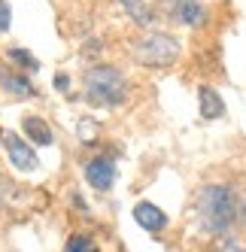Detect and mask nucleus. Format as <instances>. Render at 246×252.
<instances>
[{
    "label": "nucleus",
    "instance_id": "1",
    "mask_svg": "<svg viewBox=\"0 0 246 252\" xmlns=\"http://www.w3.org/2000/svg\"><path fill=\"white\" fill-rule=\"evenodd\" d=\"M198 216L207 234H225L237 219V204H234V191L222 186V183H210L198 191Z\"/></svg>",
    "mask_w": 246,
    "mask_h": 252
},
{
    "label": "nucleus",
    "instance_id": "2",
    "mask_svg": "<svg viewBox=\"0 0 246 252\" xmlns=\"http://www.w3.org/2000/svg\"><path fill=\"white\" fill-rule=\"evenodd\" d=\"M85 94L94 103H103V106H119L122 100L128 97V82L122 76L119 67H92L85 73Z\"/></svg>",
    "mask_w": 246,
    "mask_h": 252
},
{
    "label": "nucleus",
    "instance_id": "3",
    "mask_svg": "<svg viewBox=\"0 0 246 252\" xmlns=\"http://www.w3.org/2000/svg\"><path fill=\"white\" fill-rule=\"evenodd\" d=\"M134 58L146 67H170L180 58V40L170 37V33H146L134 43Z\"/></svg>",
    "mask_w": 246,
    "mask_h": 252
},
{
    "label": "nucleus",
    "instance_id": "4",
    "mask_svg": "<svg viewBox=\"0 0 246 252\" xmlns=\"http://www.w3.org/2000/svg\"><path fill=\"white\" fill-rule=\"evenodd\" d=\"M0 137H3L6 155H9V161H12V167H15V170L31 173V170H37V167H40V158H37V152L31 149V143H25L19 134H12V131H3Z\"/></svg>",
    "mask_w": 246,
    "mask_h": 252
},
{
    "label": "nucleus",
    "instance_id": "5",
    "mask_svg": "<svg viewBox=\"0 0 246 252\" xmlns=\"http://www.w3.org/2000/svg\"><path fill=\"white\" fill-rule=\"evenodd\" d=\"M85 179H89L92 189H97V191H110L113 183H116V164H113V158H107V155L92 158L89 164H85Z\"/></svg>",
    "mask_w": 246,
    "mask_h": 252
},
{
    "label": "nucleus",
    "instance_id": "6",
    "mask_svg": "<svg viewBox=\"0 0 246 252\" xmlns=\"http://www.w3.org/2000/svg\"><path fill=\"white\" fill-rule=\"evenodd\" d=\"M134 222L143 228V231H164L167 228V213L158 207V204H149V201H140L137 207H134Z\"/></svg>",
    "mask_w": 246,
    "mask_h": 252
},
{
    "label": "nucleus",
    "instance_id": "7",
    "mask_svg": "<svg viewBox=\"0 0 246 252\" xmlns=\"http://www.w3.org/2000/svg\"><path fill=\"white\" fill-rule=\"evenodd\" d=\"M173 19H177L180 25L198 28V25H204L207 12L201 6V0H173Z\"/></svg>",
    "mask_w": 246,
    "mask_h": 252
},
{
    "label": "nucleus",
    "instance_id": "8",
    "mask_svg": "<svg viewBox=\"0 0 246 252\" xmlns=\"http://www.w3.org/2000/svg\"><path fill=\"white\" fill-rule=\"evenodd\" d=\"M198 103H201V119H207V122L225 116V100L219 97L216 88H210V85L198 88Z\"/></svg>",
    "mask_w": 246,
    "mask_h": 252
},
{
    "label": "nucleus",
    "instance_id": "9",
    "mask_svg": "<svg viewBox=\"0 0 246 252\" xmlns=\"http://www.w3.org/2000/svg\"><path fill=\"white\" fill-rule=\"evenodd\" d=\"M0 85H3L6 94H12V97H33V94H37V88L31 85L28 76L9 73V70H0Z\"/></svg>",
    "mask_w": 246,
    "mask_h": 252
},
{
    "label": "nucleus",
    "instance_id": "10",
    "mask_svg": "<svg viewBox=\"0 0 246 252\" xmlns=\"http://www.w3.org/2000/svg\"><path fill=\"white\" fill-rule=\"evenodd\" d=\"M22 128L31 137V143H37V146H52V140H55L52 137V128L46 125V119H40V116H25Z\"/></svg>",
    "mask_w": 246,
    "mask_h": 252
},
{
    "label": "nucleus",
    "instance_id": "11",
    "mask_svg": "<svg viewBox=\"0 0 246 252\" xmlns=\"http://www.w3.org/2000/svg\"><path fill=\"white\" fill-rule=\"evenodd\" d=\"M122 6L128 9V15L137 22V25H152V9L146 6V0H122Z\"/></svg>",
    "mask_w": 246,
    "mask_h": 252
},
{
    "label": "nucleus",
    "instance_id": "12",
    "mask_svg": "<svg viewBox=\"0 0 246 252\" xmlns=\"http://www.w3.org/2000/svg\"><path fill=\"white\" fill-rule=\"evenodd\" d=\"M9 61H15V64H22L25 70H40V61L31 55V52H25V49H9Z\"/></svg>",
    "mask_w": 246,
    "mask_h": 252
},
{
    "label": "nucleus",
    "instance_id": "13",
    "mask_svg": "<svg viewBox=\"0 0 246 252\" xmlns=\"http://www.w3.org/2000/svg\"><path fill=\"white\" fill-rule=\"evenodd\" d=\"M64 252H94V240L85 237V234H73V237L67 240Z\"/></svg>",
    "mask_w": 246,
    "mask_h": 252
},
{
    "label": "nucleus",
    "instance_id": "14",
    "mask_svg": "<svg viewBox=\"0 0 246 252\" xmlns=\"http://www.w3.org/2000/svg\"><path fill=\"white\" fill-rule=\"evenodd\" d=\"M9 22H12V9H9L6 0H0V33L9 31Z\"/></svg>",
    "mask_w": 246,
    "mask_h": 252
},
{
    "label": "nucleus",
    "instance_id": "15",
    "mask_svg": "<svg viewBox=\"0 0 246 252\" xmlns=\"http://www.w3.org/2000/svg\"><path fill=\"white\" fill-rule=\"evenodd\" d=\"M234 204H237V219H234V222H240V225L246 228V191H243L240 197H234Z\"/></svg>",
    "mask_w": 246,
    "mask_h": 252
},
{
    "label": "nucleus",
    "instance_id": "16",
    "mask_svg": "<svg viewBox=\"0 0 246 252\" xmlns=\"http://www.w3.org/2000/svg\"><path fill=\"white\" fill-rule=\"evenodd\" d=\"M219 252H246V246H240V243H234V240H225V243L219 246Z\"/></svg>",
    "mask_w": 246,
    "mask_h": 252
},
{
    "label": "nucleus",
    "instance_id": "17",
    "mask_svg": "<svg viewBox=\"0 0 246 252\" xmlns=\"http://www.w3.org/2000/svg\"><path fill=\"white\" fill-rule=\"evenodd\" d=\"M55 88H58V92H67V88H70V79H67L64 73H58V76H55Z\"/></svg>",
    "mask_w": 246,
    "mask_h": 252
}]
</instances>
